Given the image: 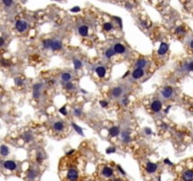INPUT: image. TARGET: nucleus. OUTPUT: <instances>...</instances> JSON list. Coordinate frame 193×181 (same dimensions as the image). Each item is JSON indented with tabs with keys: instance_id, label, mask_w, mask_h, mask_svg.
Listing matches in <instances>:
<instances>
[{
	"instance_id": "obj_49",
	"label": "nucleus",
	"mask_w": 193,
	"mask_h": 181,
	"mask_svg": "<svg viewBox=\"0 0 193 181\" xmlns=\"http://www.w3.org/2000/svg\"><path fill=\"white\" fill-rule=\"evenodd\" d=\"M162 127H163L164 129H167V128H168V125H165V124H163V125H162Z\"/></svg>"
},
{
	"instance_id": "obj_10",
	"label": "nucleus",
	"mask_w": 193,
	"mask_h": 181,
	"mask_svg": "<svg viewBox=\"0 0 193 181\" xmlns=\"http://www.w3.org/2000/svg\"><path fill=\"white\" fill-rule=\"evenodd\" d=\"M182 177L184 181H193V170H186L183 173Z\"/></svg>"
},
{
	"instance_id": "obj_24",
	"label": "nucleus",
	"mask_w": 193,
	"mask_h": 181,
	"mask_svg": "<svg viewBox=\"0 0 193 181\" xmlns=\"http://www.w3.org/2000/svg\"><path fill=\"white\" fill-rule=\"evenodd\" d=\"M23 138H24L26 143H30L33 140V135L30 132H26L23 135Z\"/></svg>"
},
{
	"instance_id": "obj_45",
	"label": "nucleus",
	"mask_w": 193,
	"mask_h": 181,
	"mask_svg": "<svg viewBox=\"0 0 193 181\" xmlns=\"http://www.w3.org/2000/svg\"><path fill=\"white\" fill-rule=\"evenodd\" d=\"M189 47L193 50V40H191V41L189 42Z\"/></svg>"
},
{
	"instance_id": "obj_42",
	"label": "nucleus",
	"mask_w": 193,
	"mask_h": 181,
	"mask_svg": "<svg viewBox=\"0 0 193 181\" xmlns=\"http://www.w3.org/2000/svg\"><path fill=\"white\" fill-rule=\"evenodd\" d=\"M185 32V30H184V28L183 27H177L176 28V33H184Z\"/></svg>"
},
{
	"instance_id": "obj_27",
	"label": "nucleus",
	"mask_w": 193,
	"mask_h": 181,
	"mask_svg": "<svg viewBox=\"0 0 193 181\" xmlns=\"http://www.w3.org/2000/svg\"><path fill=\"white\" fill-rule=\"evenodd\" d=\"M72 125H73V129L78 133L79 135H81V136H83L84 135V133H83V129L79 126V125H77L76 124H74V123H72Z\"/></svg>"
},
{
	"instance_id": "obj_6",
	"label": "nucleus",
	"mask_w": 193,
	"mask_h": 181,
	"mask_svg": "<svg viewBox=\"0 0 193 181\" xmlns=\"http://www.w3.org/2000/svg\"><path fill=\"white\" fill-rule=\"evenodd\" d=\"M123 94H124V89L122 87H119V86L118 87H114L112 89V90H111V95L115 98L121 97L123 95Z\"/></svg>"
},
{
	"instance_id": "obj_46",
	"label": "nucleus",
	"mask_w": 193,
	"mask_h": 181,
	"mask_svg": "<svg viewBox=\"0 0 193 181\" xmlns=\"http://www.w3.org/2000/svg\"><path fill=\"white\" fill-rule=\"evenodd\" d=\"M164 163H167V164H169V165H172V162L168 159H166L164 160Z\"/></svg>"
},
{
	"instance_id": "obj_26",
	"label": "nucleus",
	"mask_w": 193,
	"mask_h": 181,
	"mask_svg": "<svg viewBox=\"0 0 193 181\" xmlns=\"http://www.w3.org/2000/svg\"><path fill=\"white\" fill-rule=\"evenodd\" d=\"M115 54H116V53H115V51H114L113 48H108V49L105 52V57L107 58V59H110V58H112Z\"/></svg>"
},
{
	"instance_id": "obj_38",
	"label": "nucleus",
	"mask_w": 193,
	"mask_h": 181,
	"mask_svg": "<svg viewBox=\"0 0 193 181\" xmlns=\"http://www.w3.org/2000/svg\"><path fill=\"white\" fill-rule=\"evenodd\" d=\"M122 103H123V105H124V106H127V105H128V103H129L128 98H126V97L123 98V99H122Z\"/></svg>"
},
{
	"instance_id": "obj_43",
	"label": "nucleus",
	"mask_w": 193,
	"mask_h": 181,
	"mask_svg": "<svg viewBox=\"0 0 193 181\" xmlns=\"http://www.w3.org/2000/svg\"><path fill=\"white\" fill-rule=\"evenodd\" d=\"M4 42H5L4 38L1 37V38H0V45H1V46H3V45H4Z\"/></svg>"
},
{
	"instance_id": "obj_31",
	"label": "nucleus",
	"mask_w": 193,
	"mask_h": 181,
	"mask_svg": "<svg viewBox=\"0 0 193 181\" xmlns=\"http://www.w3.org/2000/svg\"><path fill=\"white\" fill-rule=\"evenodd\" d=\"M44 159V157H43V154L41 152H38L37 154V162L38 163H41Z\"/></svg>"
},
{
	"instance_id": "obj_5",
	"label": "nucleus",
	"mask_w": 193,
	"mask_h": 181,
	"mask_svg": "<svg viewBox=\"0 0 193 181\" xmlns=\"http://www.w3.org/2000/svg\"><path fill=\"white\" fill-rule=\"evenodd\" d=\"M15 27L19 32H24L27 29V23L24 20H18L15 23Z\"/></svg>"
},
{
	"instance_id": "obj_25",
	"label": "nucleus",
	"mask_w": 193,
	"mask_h": 181,
	"mask_svg": "<svg viewBox=\"0 0 193 181\" xmlns=\"http://www.w3.org/2000/svg\"><path fill=\"white\" fill-rule=\"evenodd\" d=\"M73 67H74L75 70H79V69L82 67V62H81V61L77 60V59H73Z\"/></svg>"
},
{
	"instance_id": "obj_23",
	"label": "nucleus",
	"mask_w": 193,
	"mask_h": 181,
	"mask_svg": "<svg viewBox=\"0 0 193 181\" xmlns=\"http://www.w3.org/2000/svg\"><path fill=\"white\" fill-rule=\"evenodd\" d=\"M0 153H1V155H2L3 157L8 156V155L10 154V149H9V147L6 146V145H4V144H2V145H1V149H0Z\"/></svg>"
},
{
	"instance_id": "obj_54",
	"label": "nucleus",
	"mask_w": 193,
	"mask_h": 181,
	"mask_svg": "<svg viewBox=\"0 0 193 181\" xmlns=\"http://www.w3.org/2000/svg\"><path fill=\"white\" fill-rule=\"evenodd\" d=\"M57 1H59V0H57Z\"/></svg>"
},
{
	"instance_id": "obj_18",
	"label": "nucleus",
	"mask_w": 193,
	"mask_h": 181,
	"mask_svg": "<svg viewBox=\"0 0 193 181\" xmlns=\"http://www.w3.org/2000/svg\"><path fill=\"white\" fill-rule=\"evenodd\" d=\"M78 33L82 37H86L89 34V27L87 26H81L78 28Z\"/></svg>"
},
{
	"instance_id": "obj_40",
	"label": "nucleus",
	"mask_w": 193,
	"mask_h": 181,
	"mask_svg": "<svg viewBox=\"0 0 193 181\" xmlns=\"http://www.w3.org/2000/svg\"><path fill=\"white\" fill-rule=\"evenodd\" d=\"M144 131H145L146 135H151V134L153 133V132H152V130H151V128H149V127H145Z\"/></svg>"
},
{
	"instance_id": "obj_9",
	"label": "nucleus",
	"mask_w": 193,
	"mask_h": 181,
	"mask_svg": "<svg viewBox=\"0 0 193 181\" xmlns=\"http://www.w3.org/2000/svg\"><path fill=\"white\" fill-rule=\"evenodd\" d=\"M144 74H145V72H144L143 69H141V68H137V69H135V70L133 71V73H132V77H133L134 79H139V78H141V77L144 76Z\"/></svg>"
},
{
	"instance_id": "obj_8",
	"label": "nucleus",
	"mask_w": 193,
	"mask_h": 181,
	"mask_svg": "<svg viewBox=\"0 0 193 181\" xmlns=\"http://www.w3.org/2000/svg\"><path fill=\"white\" fill-rule=\"evenodd\" d=\"M168 50H169V44L166 42H161L160 46L158 50V54L159 56H164L168 52Z\"/></svg>"
},
{
	"instance_id": "obj_33",
	"label": "nucleus",
	"mask_w": 193,
	"mask_h": 181,
	"mask_svg": "<svg viewBox=\"0 0 193 181\" xmlns=\"http://www.w3.org/2000/svg\"><path fill=\"white\" fill-rule=\"evenodd\" d=\"M65 88L68 90H72L73 89V84L70 81V82H67L66 84H65Z\"/></svg>"
},
{
	"instance_id": "obj_52",
	"label": "nucleus",
	"mask_w": 193,
	"mask_h": 181,
	"mask_svg": "<svg viewBox=\"0 0 193 181\" xmlns=\"http://www.w3.org/2000/svg\"><path fill=\"white\" fill-rule=\"evenodd\" d=\"M81 93H83V94H87V92L85 90H83V89H81Z\"/></svg>"
},
{
	"instance_id": "obj_1",
	"label": "nucleus",
	"mask_w": 193,
	"mask_h": 181,
	"mask_svg": "<svg viewBox=\"0 0 193 181\" xmlns=\"http://www.w3.org/2000/svg\"><path fill=\"white\" fill-rule=\"evenodd\" d=\"M66 178L69 181H78L79 179V172L75 167H70L66 173Z\"/></svg>"
},
{
	"instance_id": "obj_4",
	"label": "nucleus",
	"mask_w": 193,
	"mask_h": 181,
	"mask_svg": "<svg viewBox=\"0 0 193 181\" xmlns=\"http://www.w3.org/2000/svg\"><path fill=\"white\" fill-rule=\"evenodd\" d=\"M151 109L153 112H159L162 110V103L160 100H153L151 104Z\"/></svg>"
},
{
	"instance_id": "obj_34",
	"label": "nucleus",
	"mask_w": 193,
	"mask_h": 181,
	"mask_svg": "<svg viewBox=\"0 0 193 181\" xmlns=\"http://www.w3.org/2000/svg\"><path fill=\"white\" fill-rule=\"evenodd\" d=\"M81 113H82L81 109H74V110H73V115H74V116H80Z\"/></svg>"
},
{
	"instance_id": "obj_37",
	"label": "nucleus",
	"mask_w": 193,
	"mask_h": 181,
	"mask_svg": "<svg viewBox=\"0 0 193 181\" xmlns=\"http://www.w3.org/2000/svg\"><path fill=\"white\" fill-rule=\"evenodd\" d=\"M99 103H100V106L103 107V108H106V107H107V105H108V103H107L106 101H105V100H101Z\"/></svg>"
},
{
	"instance_id": "obj_3",
	"label": "nucleus",
	"mask_w": 193,
	"mask_h": 181,
	"mask_svg": "<svg viewBox=\"0 0 193 181\" xmlns=\"http://www.w3.org/2000/svg\"><path fill=\"white\" fill-rule=\"evenodd\" d=\"M42 88H43V84L42 83H36L33 86V98H35V99L40 98Z\"/></svg>"
},
{
	"instance_id": "obj_28",
	"label": "nucleus",
	"mask_w": 193,
	"mask_h": 181,
	"mask_svg": "<svg viewBox=\"0 0 193 181\" xmlns=\"http://www.w3.org/2000/svg\"><path fill=\"white\" fill-rule=\"evenodd\" d=\"M51 44H52V40H51V39L45 40L44 42H43L44 48H45V49H50V48H51Z\"/></svg>"
},
{
	"instance_id": "obj_50",
	"label": "nucleus",
	"mask_w": 193,
	"mask_h": 181,
	"mask_svg": "<svg viewBox=\"0 0 193 181\" xmlns=\"http://www.w3.org/2000/svg\"><path fill=\"white\" fill-rule=\"evenodd\" d=\"M128 75H129V72H126V73L125 74V76H123V78H125V77H126V76H127Z\"/></svg>"
},
{
	"instance_id": "obj_13",
	"label": "nucleus",
	"mask_w": 193,
	"mask_h": 181,
	"mask_svg": "<svg viewBox=\"0 0 193 181\" xmlns=\"http://www.w3.org/2000/svg\"><path fill=\"white\" fill-rule=\"evenodd\" d=\"M4 167L8 170H11V171H14L16 170L17 168V163L12 161V160H6L4 162Z\"/></svg>"
},
{
	"instance_id": "obj_7",
	"label": "nucleus",
	"mask_w": 193,
	"mask_h": 181,
	"mask_svg": "<svg viewBox=\"0 0 193 181\" xmlns=\"http://www.w3.org/2000/svg\"><path fill=\"white\" fill-rule=\"evenodd\" d=\"M62 48V42L59 40H52V44H51V50L53 51H59Z\"/></svg>"
},
{
	"instance_id": "obj_17",
	"label": "nucleus",
	"mask_w": 193,
	"mask_h": 181,
	"mask_svg": "<svg viewBox=\"0 0 193 181\" xmlns=\"http://www.w3.org/2000/svg\"><path fill=\"white\" fill-rule=\"evenodd\" d=\"M121 137L123 139V141L125 143V144H128L130 143L131 141V137H130V135H129V132L127 130H125L121 133Z\"/></svg>"
},
{
	"instance_id": "obj_29",
	"label": "nucleus",
	"mask_w": 193,
	"mask_h": 181,
	"mask_svg": "<svg viewBox=\"0 0 193 181\" xmlns=\"http://www.w3.org/2000/svg\"><path fill=\"white\" fill-rule=\"evenodd\" d=\"M112 28H113V26L111 25V23H106V24L104 25V29L106 30V31H109V30H111Z\"/></svg>"
},
{
	"instance_id": "obj_15",
	"label": "nucleus",
	"mask_w": 193,
	"mask_h": 181,
	"mask_svg": "<svg viewBox=\"0 0 193 181\" xmlns=\"http://www.w3.org/2000/svg\"><path fill=\"white\" fill-rule=\"evenodd\" d=\"M53 129L55 131H58V132H60V131H63L64 129V123L62 121H58L56 123H54L53 125Z\"/></svg>"
},
{
	"instance_id": "obj_14",
	"label": "nucleus",
	"mask_w": 193,
	"mask_h": 181,
	"mask_svg": "<svg viewBox=\"0 0 193 181\" xmlns=\"http://www.w3.org/2000/svg\"><path fill=\"white\" fill-rule=\"evenodd\" d=\"M158 169V165L156 163H153V162H148L147 165H146V171L149 173V174H153L157 171Z\"/></svg>"
},
{
	"instance_id": "obj_22",
	"label": "nucleus",
	"mask_w": 193,
	"mask_h": 181,
	"mask_svg": "<svg viewBox=\"0 0 193 181\" xmlns=\"http://www.w3.org/2000/svg\"><path fill=\"white\" fill-rule=\"evenodd\" d=\"M36 176H37V171L34 170V169H31V170L28 172V174H27L28 180H29V181H33Z\"/></svg>"
},
{
	"instance_id": "obj_11",
	"label": "nucleus",
	"mask_w": 193,
	"mask_h": 181,
	"mask_svg": "<svg viewBox=\"0 0 193 181\" xmlns=\"http://www.w3.org/2000/svg\"><path fill=\"white\" fill-rule=\"evenodd\" d=\"M114 51L116 54H124L125 52V45L123 43H115L114 45V47H113Z\"/></svg>"
},
{
	"instance_id": "obj_47",
	"label": "nucleus",
	"mask_w": 193,
	"mask_h": 181,
	"mask_svg": "<svg viewBox=\"0 0 193 181\" xmlns=\"http://www.w3.org/2000/svg\"><path fill=\"white\" fill-rule=\"evenodd\" d=\"M73 152H74V150H73V149H72V150H70V151H69V152H68V153H67L66 155H67V156H70V155H72V154H73Z\"/></svg>"
},
{
	"instance_id": "obj_19",
	"label": "nucleus",
	"mask_w": 193,
	"mask_h": 181,
	"mask_svg": "<svg viewBox=\"0 0 193 181\" xmlns=\"http://www.w3.org/2000/svg\"><path fill=\"white\" fill-rule=\"evenodd\" d=\"M120 128L118 126H112L110 129H109V134L112 137H117V136L120 135Z\"/></svg>"
},
{
	"instance_id": "obj_39",
	"label": "nucleus",
	"mask_w": 193,
	"mask_h": 181,
	"mask_svg": "<svg viewBox=\"0 0 193 181\" xmlns=\"http://www.w3.org/2000/svg\"><path fill=\"white\" fill-rule=\"evenodd\" d=\"M116 152V149L114 147H109L106 149V153L107 154H110V153H115Z\"/></svg>"
},
{
	"instance_id": "obj_51",
	"label": "nucleus",
	"mask_w": 193,
	"mask_h": 181,
	"mask_svg": "<svg viewBox=\"0 0 193 181\" xmlns=\"http://www.w3.org/2000/svg\"><path fill=\"white\" fill-rule=\"evenodd\" d=\"M126 8H127V9H132V8H131V5H130V4H127V5H126Z\"/></svg>"
},
{
	"instance_id": "obj_30",
	"label": "nucleus",
	"mask_w": 193,
	"mask_h": 181,
	"mask_svg": "<svg viewBox=\"0 0 193 181\" xmlns=\"http://www.w3.org/2000/svg\"><path fill=\"white\" fill-rule=\"evenodd\" d=\"M14 83H15L17 86H22V85H24V81H23L20 77H15V78H14Z\"/></svg>"
},
{
	"instance_id": "obj_21",
	"label": "nucleus",
	"mask_w": 193,
	"mask_h": 181,
	"mask_svg": "<svg viewBox=\"0 0 193 181\" xmlns=\"http://www.w3.org/2000/svg\"><path fill=\"white\" fill-rule=\"evenodd\" d=\"M61 79H62V81H64V82H70L71 81V79H72V75H71V73H68V72H65V73H62L61 74Z\"/></svg>"
},
{
	"instance_id": "obj_12",
	"label": "nucleus",
	"mask_w": 193,
	"mask_h": 181,
	"mask_svg": "<svg viewBox=\"0 0 193 181\" xmlns=\"http://www.w3.org/2000/svg\"><path fill=\"white\" fill-rule=\"evenodd\" d=\"M101 174H102L105 177L109 178V177H111V176L113 175V170H112L110 167H108V166H104L103 169H102Z\"/></svg>"
},
{
	"instance_id": "obj_16",
	"label": "nucleus",
	"mask_w": 193,
	"mask_h": 181,
	"mask_svg": "<svg viewBox=\"0 0 193 181\" xmlns=\"http://www.w3.org/2000/svg\"><path fill=\"white\" fill-rule=\"evenodd\" d=\"M95 72H96V74L99 77H104L106 76V69L105 66H98V67L95 68Z\"/></svg>"
},
{
	"instance_id": "obj_41",
	"label": "nucleus",
	"mask_w": 193,
	"mask_h": 181,
	"mask_svg": "<svg viewBox=\"0 0 193 181\" xmlns=\"http://www.w3.org/2000/svg\"><path fill=\"white\" fill-rule=\"evenodd\" d=\"M79 11H80V8H79V7H73V8L71 10L72 12H79Z\"/></svg>"
},
{
	"instance_id": "obj_20",
	"label": "nucleus",
	"mask_w": 193,
	"mask_h": 181,
	"mask_svg": "<svg viewBox=\"0 0 193 181\" xmlns=\"http://www.w3.org/2000/svg\"><path fill=\"white\" fill-rule=\"evenodd\" d=\"M146 65H147V61L144 60V59H139V60L137 61V62H136V64H135V67H136V68H141V69H143V68L146 67Z\"/></svg>"
},
{
	"instance_id": "obj_44",
	"label": "nucleus",
	"mask_w": 193,
	"mask_h": 181,
	"mask_svg": "<svg viewBox=\"0 0 193 181\" xmlns=\"http://www.w3.org/2000/svg\"><path fill=\"white\" fill-rule=\"evenodd\" d=\"M118 169H119V171H120L123 174H125V172L122 169V167H121V166H118Z\"/></svg>"
},
{
	"instance_id": "obj_35",
	"label": "nucleus",
	"mask_w": 193,
	"mask_h": 181,
	"mask_svg": "<svg viewBox=\"0 0 193 181\" xmlns=\"http://www.w3.org/2000/svg\"><path fill=\"white\" fill-rule=\"evenodd\" d=\"M2 1H3V3L6 7H10L12 4V0H2Z\"/></svg>"
},
{
	"instance_id": "obj_2",
	"label": "nucleus",
	"mask_w": 193,
	"mask_h": 181,
	"mask_svg": "<svg viewBox=\"0 0 193 181\" xmlns=\"http://www.w3.org/2000/svg\"><path fill=\"white\" fill-rule=\"evenodd\" d=\"M161 95L164 99H171L173 95V89L170 86L165 87L161 90Z\"/></svg>"
},
{
	"instance_id": "obj_32",
	"label": "nucleus",
	"mask_w": 193,
	"mask_h": 181,
	"mask_svg": "<svg viewBox=\"0 0 193 181\" xmlns=\"http://www.w3.org/2000/svg\"><path fill=\"white\" fill-rule=\"evenodd\" d=\"M186 70H187V71L193 72V61H189V62H188V63L186 64Z\"/></svg>"
},
{
	"instance_id": "obj_53",
	"label": "nucleus",
	"mask_w": 193,
	"mask_h": 181,
	"mask_svg": "<svg viewBox=\"0 0 193 181\" xmlns=\"http://www.w3.org/2000/svg\"><path fill=\"white\" fill-rule=\"evenodd\" d=\"M114 181H122V180H120V179H115Z\"/></svg>"
},
{
	"instance_id": "obj_36",
	"label": "nucleus",
	"mask_w": 193,
	"mask_h": 181,
	"mask_svg": "<svg viewBox=\"0 0 193 181\" xmlns=\"http://www.w3.org/2000/svg\"><path fill=\"white\" fill-rule=\"evenodd\" d=\"M59 112H60L61 114H63V115H67V110H66V107H65V106H63L62 108H60V109H59Z\"/></svg>"
},
{
	"instance_id": "obj_48",
	"label": "nucleus",
	"mask_w": 193,
	"mask_h": 181,
	"mask_svg": "<svg viewBox=\"0 0 193 181\" xmlns=\"http://www.w3.org/2000/svg\"><path fill=\"white\" fill-rule=\"evenodd\" d=\"M170 109H171V106H168V108H167V109L165 110V113H166V114H167V113L169 112V110H170Z\"/></svg>"
}]
</instances>
